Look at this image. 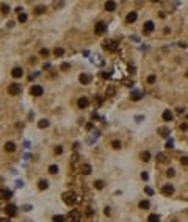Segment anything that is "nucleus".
<instances>
[{
	"label": "nucleus",
	"mask_w": 188,
	"mask_h": 222,
	"mask_svg": "<svg viewBox=\"0 0 188 222\" xmlns=\"http://www.w3.org/2000/svg\"><path fill=\"white\" fill-rule=\"evenodd\" d=\"M63 200H64V203H67V205H74L75 200H77V196L74 191H67L63 194Z\"/></svg>",
	"instance_id": "1"
},
{
	"label": "nucleus",
	"mask_w": 188,
	"mask_h": 222,
	"mask_svg": "<svg viewBox=\"0 0 188 222\" xmlns=\"http://www.w3.org/2000/svg\"><path fill=\"white\" fill-rule=\"evenodd\" d=\"M67 219H69V222H78L80 219H82V213H80L78 210H72V211H69Z\"/></svg>",
	"instance_id": "2"
},
{
	"label": "nucleus",
	"mask_w": 188,
	"mask_h": 222,
	"mask_svg": "<svg viewBox=\"0 0 188 222\" xmlns=\"http://www.w3.org/2000/svg\"><path fill=\"white\" fill-rule=\"evenodd\" d=\"M44 94V88L41 85H33L30 88V96H35V97H39Z\"/></svg>",
	"instance_id": "3"
},
{
	"label": "nucleus",
	"mask_w": 188,
	"mask_h": 222,
	"mask_svg": "<svg viewBox=\"0 0 188 222\" xmlns=\"http://www.w3.org/2000/svg\"><path fill=\"white\" fill-rule=\"evenodd\" d=\"M94 31H96V34H99V36L104 34V33H107V24L102 22V21H100V22H97V24H96Z\"/></svg>",
	"instance_id": "4"
},
{
	"label": "nucleus",
	"mask_w": 188,
	"mask_h": 222,
	"mask_svg": "<svg viewBox=\"0 0 188 222\" xmlns=\"http://www.w3.org/2000/svg\"><path fill=\"white\" fill-rule=\"evenodd\" d=\"M8 92H10L11 96H17L21 92V86H19V83H11L10 86H8Z\"/></svg>",
	"instance_id": "5"
},
{
	"label": "nucleus",
	"mask_w": 188,
	"mask_h": 222,
	"mask_svg": "<svg viewBox=\"0 0 188 222\" xmlns=\"http://www.w3.org/2000/svg\"><path fill=\"white\" fill-rule=\"evenodd\" d=\"M143 30H144V33H152V31H154L155 30V24L154 22H152V21H146L144 22V27H143Z\"/></svg>",
	"instance_id": "6"
},
{
	"label": "nucleus",
	"mask_w": 188,
	"mask_h": 222,
	"mask_svg": "<svg viewBox=\"0 0 188 222\" xmlns=\"http://www.w3.org/2000/svg\"><path fill=\"white\" fill-rule=\"evenodd\" d=\"M91 75H89V73H80L78 75V81L82 83V85H88V83H91Z\"/></svg>",
	"instance_id": "7"
},
{
	"label": "nucleus",
	"mask_w": 188,
	"mask_h": 222,
	"mask_svg": "<svg viewBox=\"0 0 188 222\" xmlns=\"http://www.w3.org/2000/svg\"><path fill=\"white\" fill-rule=\"evenodd\" d=\"M162 194L163 196H173L174 194V186L173 184H165V186L162 188Z\"/></svg>",
	"instance_id": "8"
},
{
	"label": "nucleus",
	"mask_w": 188,
	"mask_h": 222,
	"mask_svg": "<svg viewBox=\"0 0 188 222\" xmlns=\"http://www.w3.org/2000/svg\"><path fill=\"white\" fill-rule=\"evenodd\" d=\"M104 49L105 50H110V52H116V49H118V47H116V42L114 41H105L104 42Z\"/></svg>",
	"instance_id": "9"
},
{
	"label": "nucleus",
	"mask_w": 188,
	"mask_h": 222,
	"mask_svg": "<svg viewBox=\"0 0 188 222\" xmlns=\"http://www.w3.org/2000/svg\"><path fill=\"white\" fill-rule=\"evenodd\" d=\"M22 75H24L22 67H14V69L11 70V77H13V78H21Z\"/></svg>",
	"instance_id": "10"
},
{
	"label": "nucleus",
	"mask_w": 188,
	"mask_h": 222,
	"mask_svg": "<svg viewBox=\"0 0 188 222\" xmlns=\"http://www.w3.org/2000/svg\"><path fill=\"white\" fill-rule=\"evenodd\" d=\"M88 105H89V100L86 97H80L77 100V106L78 108H88Z\"/></svg>",
	"instance_id": "11"
},
{
	"label": "nucleus",
	"mask_w": 188,
	"mask_h": 222,
	"mask_svg": "<svg viewBox=\"0 0 188 222\" xmlns=\"http://www.w3.org/2000/svg\"><path fill=\"white\" fill-rule=\"evenodd\" d=\"M5 211H6V214H8V216H16L17 208H16L14 205H11V203H10V205H6V207H5Z\"/></svg>",
	"instance_id": "12"
},
{
	"label": "nucleus",
	"mask_w": 188,
	"mask_h": 222,
	"mask_svg": "<svg viewBox=\"0 0 188 222\" xmlns=\"http://www.w3.org/2000/svg\"><path fill=\"white\" fill-rule=\"evenodd\" d=\"M11 196H13V192H11L10 189H2V191H0V197L5 199V200H6V199H10Z\"/></svg>",
	"instance_id": "13"
},
{
	"label": "nucleus",
	"mask_w": 188,
	"mask_h": 222,
	"mask_svg": "<svg viewBox=\"0 0 188 222\" xmlns=\"http://www.w3.org/2000/svg\"><path fill=\"white\" fill-rule=\"evenodd\" d=\"M173 113H171V111H169V109H165L163 111V121H166V122H169V121H173Z\"/></svg>",
	"instance_id": "14"
},
{
	"label": "nucleus",
	"mask_w": 188,
	"mask_h": 222,
	"mask_svg": "<svg viewBox=\"0 0 188 222\" xmlns=\"http://www.w3.org/2000/svg\"><path fill=\"white\" fill-rule=\"evenodd\" d=\"M5 150H6V152H14V150H16V144L11 142V141H8V142L5 144Z\"/></svg>",
	"instance_id": "15"
},
{
	"label": "nucleus",
	"mask_w": 188,
	"mask_h": 222,
	"mask_svg": "<svg viewBox=\"0 0 188 222\" xmlns=\"http://www.w3.org/2000/svg\"><path fill=\"white\" fill-rule=\"evenodd\" d=\"M38 188H39L41 191L47 189V188H49V181H47V180H39V181H38Z\"/></svg>",
	"instance_id": "16"
},
{
	"label": "nucleus",
	"mask_w": 188,
	"mask_h": 222,
	"mask_svg": "<svg viewBox=\"0 0 188 222\" xmlns=\"http://www.w3.org/2000/svg\"><path fill=\"white\" fill-rule=\"evenodd\" d=\"M91 171H93L91 164H83V166H82V174H85V175H89V174H91Z\"/></svg>",
	"instance_id": "17"
},
{
	"label": "nucleus",
	"mask_w": 188,
	"mask_h": 222,
	"mask_svg": "<svg viewBox=\"0 0 188 222\" xmlns=\"http://www.w3.org/2000/svg\"><path fill=\"white\" fill-rule=\"evenodd\" d=\"M105 10L107 11H114L116 10V3L114 2H105Z\"/></svg>",
	"instance_id": "18"
},
{
	"label": "nucleus",
	"mask_w": 188,
	"mask_h": 222,
	"mask_svg": "<svg viewBox=\"0 0 188 222\" xmlns=\"http://www.w3.org/2000/svg\"><path fill=\"white\" fill-rule=\"evenodd\" d=\"M136 17H138V16H136L135 11L129 13V14H127V22H130V24H132V22H135V21H136Z\"/></svg>",
	"instance_id": "19"
},
{
	"label": "nucleus",
	"mask_w": 188,
	"mask_h": 222,
	"mask_svg": "<svg viewBox=\"0 0 188 222\" xmlns=\"http://www.w3.org/2000/svg\"><path fill=\"white\" fill-rule=\"evenodd\" d=\"M130 97H132V100H135V102H136V100H140V99L143 97V94H141V92H140V91H133V92H132V96H130Z\"/></svg>",
	"instance_id": "20"
},
{
	"label": "nucleus",
	"mask_w": 188,
	"mask_h": 222,
	"mask_svg": "<svg viewBox=\"0 0 188 222\" xmlns=\"http://www.w3.org/2000/svg\"><path fill=\"white\" fill-rule=\"evenodd\" d=\"M49 124H50V122L47 121V119H41V121L38 122V127H39V128H47Z\"/></svg>",
	"instance_id": "21"
},
{
	"label": "nucleus",
	"mask_w": 188,
	"mask_h": 222,
	"mask_svg": "<svg viewBox=\"0 0 188 222\" xmlns=\"http://www.w3.org/2000/svg\"><path fill=\"white\" fill-rule=\"evenodd\" d=\"M27 19H28V16H27L25 13H21V14H17V21H19L21 24H24V22H27Z\"/></svg>",
	"instance_id": "22"
},
{
	"label": "nucleus",
	"mask_w": 188,
	"mask_h": 222,
	"mask_svg": "<svg viewBox=\"0 0 188 222\" xmlns=\"http://www.w3.org/2000/svg\"><path fill=\"white\" fill-rule=\"evenodd\" d=\"M149 207H150L149 200H141V202H140V208H141V210H149Z\"/></svg>",
	"instance_id": "23"
},
{
	"label": "nucleus",
	"mask_w": 188,
	"mask_h": 222,
	"mask_svg": "<svg viewBox=\"0 0 188 222\" xmlns=\"http://www.w3.org/2000/svg\"><path fill=\"white\" fill-rule=\"evenodd\" d=\"M53 55H55V57H63V55H64V49L57 47L55 50H53Z\"/></svg>",
	"instance_id": "24"
},
{
	"label": "nucleus",
	"mask_w": 188,
	"mask_h": 222,
	"mask_svg": "<svg viewBox=\"0 0 188 222\" xmlns=\"http://www.w3.org/2000/svg\"><path fill=\"white\" fill-rule=\"evenodd\" d=\"M53 222H64V216H61V214H55L52 217Z\"/></svg>",
	"instance_id": "25"
},
{
	"label": "nucleus",
	"mask_w": 188,
	"mask_h": 222,
	"mask_svg": "<svg viewBox=\"0 0 188 222\" xmlns=\"http://www.w3.org/2000/svg\"><path fill=\"white\" fill-rule=\"evenodd\" d=\"M147 220L149 222H160V217H158V214H150L147 217Z\"/></svg>",
	"instance_id": "26"
},
{
	"label": "nucleus",
	"mask_w": 188,
	"mask_h": 222,
	"mask_svg": "<svg viewBox=\"0 0 188 222\" xmlns=\"http://www.w3.org/2000/svg\"><path fill=\"white\" fill-rule=\"evenodd\" d=\"M141 160H143V161H149V160H150V153H149V152H143V153H141Z\"/></svg>",
	"instance_id": "27"
},
{
	"label": "nucleus",
	"mask_w": 188,
	"mask_h": 222,
	"mask_svg": "<svg viewBox=\"0 0 188 222\" xmlns=\"http://www.w3.org/2000/svg\"><path fill=\"white\" fill-rule=\"evenodd\" d=\"M49 172H50V174H58V166H57V164L49 166Z\"/></svg>",
	"instance_id": "28"
},
{
	"label": "nucleus",
	"mask_w": 188,
	"mask_h": 222,
	"mask_svg": "<svg viewBox=\"0 0 188 222\" xmlns=\"http://www.w3.org/2000/svg\"><path fill=\"white\" fill-rule=\"evenodd\" d=\"M94 186H96L97 189H104V181H102V180H96V181H94Z\"/></svg>",
	"instance_id": "29"
},
{
	"label": "nucleus",
	"mask_w": 188,
	"mask_h": 222,
	"mask_svg": "<svg viewBox=\"0 0 188 222\" xmlns=\"http://www.w3.org/2000/svg\"><path fill=\"white\" fill-rule=\"evenodd\" d=\"M0 8H2V13H5V14L10 13V6H8L6 3H2V5H0Z\"/></svg>",
	"instance_id": "30"
},
{
	"label": "nucleus",
	"mask_w": 188,
	"mask_h": 222,
	"mask_svg": "<svg viewBox=\"0 0 188 222\" xmlns=\"http://www.w3.org/2000/svg\"><path fill=\"white\" fill-rule=\"evenodd\" d=\"M155 80H157V77H155V75H149V77H147V83H149V85H154Z\"/></svg>",
	"instance_id": "31"
},
{
	"label": "nucleus",
	"mask_w": 188,
	"mask_h": 222,
	"mask_svg": "<svg viewBox=\"0 0 188 222\" xmlns=\"http://www.w3.org/2000/svg\"><path fill=\"white\" fill-rule=\"evenodd\" d=\"M114 92H116V89H114L113 86H110L108 89H107V96H110V97H111V96H114Z\"/></svg>",
	"instance_id": "32"
},
{
	"label": "nucleus",
	"mask_w": 188,
	"mask_h": 222,
	"mask_svg": "<svg viewBox=\"0 0 188 222\" xmlns=\"http://www.w3.org/2000/svg\"><path fill=\"white\" fill-rule=\"evenodd\" d=\"M44 11H46V6H36V10H35V13H36V14H41Z\"/></svg>",
	"instance_id": "33"
},
{
	"label": "nucleus",
	"mask_w": 188,
	"mask_h": 222,
	"mask_svg": "<svg viewBox=\"0 0 188 222\" xmlns=\"http://www.w3.org/2000/svg\"><path fill=\"white\" fill-rule=\"evenodd\" d=\"M166 175H168V177H169V178H173V177H174V175H176V172H174V169H168V171H166Z\"/></svg>",
	"instance_id": "34"
},
{
	"label": "nucleus",
	"mask_w": 188,
	"mask_h": 222,
	"mask_svg": "<svg viewBox=\"0 0 188 222\" xmlns=\"http://www.w3.org/2000/svg\"><path fill=\"white\" fill-rule=\"evenodd\" d=\"M111 145H113V149H121V142L119 141H113Z\"/></svg>",
	"instance_id": "35"
},
{
	"label": "nucleus",
	"mask_w": 188,
	"mask_h": 222,
	"mask_svg": "<svg viewBox=\"0 0 188 222\" xmlns=\"http://www.w3.org/2000/svg\"><path fill=\"white\" fill-rule=\"evenodd\" d=\"M144 191H146V194H149V196H154V189H152V188L146 186V188H144Z\"/></svg>",
	"instance_id": "36"
},
{
	"label": "nucleus",
	"mask_w": 188,
	"mask_h": 222,
	"mask_svg": "<svg viewBox=\"0 0 188 222\" xmlns=\"http://www.w3.org/2000/svg\"><path fill=\"white\" fill-rule=\"evenodd\" d=\"M157 158H158V161H162V163L166 161V156H165L163 153H158V155H157Z\"/></svg>",
	"instance_id": "37"
},
{
	"label": "nucleus",
	"mask_w": 188,
	"mask_h": 222,
	"mask_svg": "<svg viewBox=\"0 0 188 222\" xmlns=\"http://www.w3.org/2000/svg\"><path fill=\"white\" fill-rule=\"evenodd\" d=\"M180 164L188 166V158H186V156H182V158H180Z\"/></svg>",
	"instance_id": "38"
},
{
	"label": "nucleus",
	"mask_w": 188,
	"mask_h": 222,
	"mask_svg": "<svg viewBox=\"0 0 188 222\" xmlns=\"http://www.w3.org/2000/svg\"><path fill=\"white\" fill-rule=\"evenodd\" d=\"M173 147H174V142H173V139H169L166 142V149H173Z\"/></svg>",
	"instance_id": "39"
},
{
	"label": "nucleus",
	"mask_w": 188,
	"mask_h": 222,
	"mask_svg": "<svg viewBox=\"0 0 188 222\" xmlns=\"http://www.w3.org/2000/svg\"><path fill=\"white\" fill-rule=\"evenodd\" d=\"M39 53L42 55V57H47V55H49V50H47V49H41V50H39Z\"/></svg>",
	"instance_id": "40"
},
{
	"label": "nucleus",
	"mask_w": 188,
	"mask_h": 222,
	"mask_svg": "<svg viewBox=\"0 0 188 222\" xmlns=\"http://www.w3.org/2000/svg\"><path fill=\"white\" fill-rule=\"evenodd\" d=\"M69 69V63H63L61 64V70H67Z\"/></svg>",
	"instance_id": "41"
},
{
	"label": "nucleus",
	"mask_w": 188,
	"mask_h": 222,
	"mask_svg": "<svg viewBox=\"0 0 188 222\" xmlns=\"http://www.w3.org/2000/svg\"><path fill=\"white\" fill-rule=\"evenodd\" d=\"M180 130H183V132H186V130H188V124H186V122H183V124L180 125Z\"/></svg>",
	"instance_id": "42"
},
{
	"label": "nucleus",
	"mask_w": 188,
	"mask_h": 222,
	"mask_svg": "<svg viewBox=\"0 0 188 222\" xmlns=\"http://www.w3.org/2000/svg\"><path fill=\"white\" fill-rule=\"evenodd\" d=\"M55 153H58V155H60V153H63V147H61V145L55 147Z\"/></svg>",
	"instance_id": "43"
},
{
	"label": "nucleus",
	"mask_w": 188,
	"mask_h": 222,
	"mask_svg": "<svg viewBox=\"0 0 188 222\" xmlns=\"http://www.w3.org/2000/svg\"><path fill=\"white\" fill-rule=\"evenodd\" d=\"M141 178H143V180H147V178H149V174H147V172H143V174H141Z\"/></svg>",
	"instance_id": "44"
},
{
	"label": "nucleus",
	"mask_w": 188,
	"mask_h": 222,
	"mask_svg": "<svg viewBox=\"0 0 188 222\" xmlns=\"http://www.w3.org/2000/svg\"><path fill=\"white\" fill-rule=\"evenodd\" d=\"M104 213H105L107 216H110V214H111V210H110V207H107V208L104 210Z\"/></svg>",
	"instance_id": "45"
},
{
	"label": "nucleus",
	"mask_w": 188,
	"mask_h": 222,
	"mask_svg": "<svg viewBox=\"0 0 188 222\" xmlns=\"http://www.w3.org/2000/svg\"><path fill=\"white\" fill-rule=\"evenodd\" d=\"M91 128H93V122H88L86 124V130H91Z\"/></svg>",
	"instance_id": "46"
},
{
	"label": "nucleus",
	"mask_w": 188,
	"mask_h": 222,
	"mask_svg": "<svg viewBox=\"0 0 188 222\" xmlns=\"http://www.w3.org/2000/svg\"><path fill=\"white\" fill-rule=\"evenodd\" d=\"M160 135H162V136H165V138H166V136H168V130H165V128H163V130H162V133H160Z\"/></svg>",
	"instance_id": "47"
},
{
	"label": "nucleus",
	"mask_w": 188,
	"mask_h": 222,
	"mask_svg": "<svg viewBox=\"0 0 188 222\" xmlns=\"http://www.w3.org/2000/svg\"><path fill=\"white\" fill-rule=\"evenodd\" d=\"M31 208H33V207H31V205H25V207H24V210H25V211H30V210H31Z\"/></svg>",
	"instance_id": "48"
},
{
	"label": "nucleus",
	"mask_w": 188,
	"mask_h": 222,
	"mask_svg": "<svg viewBox=\"0 0 188 222\" xmlns=\"http://www.w3.org/2000/svg\"><path fill=\"white\" fill-rule=\"evenodd\" d=\"M183 111H185V108H177V113H179V114H182Z\"/></svg>",
	"instance_id": "49"
},
{
	"label": "nucleus",
	"mask_w": 188,
	"mask_h": 222,
	"mask_svg": "<svg viewBox=\"0 0 188 222\" xmlns=\"http://www.w3.org/2000/svg\"><path fill=\"white\" fill-rule=\"evenodd\" d=\"M0 222H10V220H8V217H3V219H0Z\"/></svg>",
	"instance_id": "50"
},
{
	"label": "nucleus",
	"mask_w": 188,
	"mask_h": 222,
	"mask_svg": "<svg viewBox=\"0 0 188 222\" xmlns=\"http://www.w3.org/2000/svg\"><path fill=\"white\" fill-rule=\"evenodd\" d=\"M186 77H188V72H186Z\"/></svg>",
	"instance_id": "51"
},
{
	"label": "nucleus",
	"mask_w": 188,
	"mask_h": 222,
	"mask_svg": "<svg viewBox=\"0 0 188 222\" xmlns=\"http://www.w3.org/2000/svg\"><path fill=\"white\" fill-rule=\"evenodd\" d=\"M186 119H188V116H186Z\"/></svg>",
	"instance_id": "52"
}]
</instances>
